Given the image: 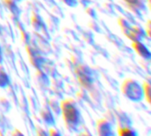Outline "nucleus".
<instances>
[{
	"label": "nucleus",
	"mask_w": 151,
	"mask_h": 136,
	"mask_svg": "<svg viewBox=\"0 0 151 136\" xmlns=\"http://www.w3.org/2000/svg\"><path fill=\"white\" fill-rule=\"evenodd\" d=\"M60 111L62 112L64 121L69 127H75L79 125L81 113L74 100L71 98L63 100L60 103Z\"/></svg>",
	"instance_id": "nucleus-1"
},
{
	"label": "nucleus",
	"mask_w": 151,
	"mask_h": 136,
	"mask_svg": "<svg viewBox=\"0 0 151 136\" xmlns=\"http://www.w3.org/2000/svg\"><path fill=\"white\" fill-rule=\"evenodd\" d=\"M122 94L134 102H140L144 98L142 87L133 79H127L121 85Z\"/></svg>",
	"instance_id": "nucleus-2"
},
{
	"label": "nucleus",
	"mask_w": 151,
	"mask_h": 136,
	"mask_svg": "<svg viewBox=\"0 0 151 136\" xmlns=\"http://www.w3.org/2000/svg\"><path fill=\"white\" fill-rule=\"evenodd\" d=\"M75 73L78 77V80L80 83L84 88H89L92 84V78L91 73L88 71V69L84 66L83 65H80L75 68Z\"/></svg>",
	"instance_id": "nucleus-3"
},
{
	"label": "nucleus",
	"mask_w": 151,
	"mask_h": 136,
	"mask_svg": "<svg viewBox=\"0 0 151 136\" xmlns=\"http://www.w3.org/2000/svg\"><path fill=\"white\" fill-rule=\"evenodd\" d=\"M132 47L134 50V51L142 58L145 59H150L151 57L150 51L149 49L141 42V41H134L132 43Z\"/></svg>",
	"instance_id": "nucleus-4"
},
{
	"label": "nucleus",
	"mask_w": 151,
	"mask_h": 136,
	"mask_svg": "<svg viewBox=\"0 0 151 136\" xmlns=\"http://www.w3.org/2000/svg\"><path fill=\"white\" fill-rule=\"evenodd\" d=\"M124 34L129 39H131L133 42L134 41H141L142 36L144 35V31L141 27L134 26V27H130L127 30H126L124 32Z\"/></svg>",
	"instance_id": "nucleus-5"
},
{
	"label": "nucleus",
	"mask_w": 151,
	"mask_h": 136,
	"mask_svg": "<svg viewBox=\"0 0 151 136\" xmlns=\"http://www.w3.org/2000/svg\"><path fill=\"white\" fill-rule=\"evenodd\" d=\"M96 129L99 135H111V126L110 122L105 119H101L97 120Z\"/></svg>",
	"instance_id": "nucleus-6"
},
{
	"label": "nucleus",
	"mask_w": 151,
	"mask_h": 136,
	"mask_svg": "<svg viewBox=\"0 0 151 136\" xmlns=\"http://www.w3.org/2000/svg\"><path fill=\"white\" fill-rule=\"evenodd\" d=\"M10 83V78L4 66L0 64V88H6Z\"/></svg>",
	"instance_id": "nucleus-7"
},
{
	"label": "nucleus",
	"mask_w": 151,
	"mask_h": 136,
	"mask_svg": "<svg viewBox=\"0 0 151 136\" xmlns=\"http://www.w3.org/2000/svg\"><path fill=\"white\" fill-rule=\"evenodd\" d=\"M4 4H5V6L8 8V10L12 13V14H15V15H19V7L17 5V3H15L14 1L12 0H3Z\"/></svg>",
	"instance_id": "nucleus-8"
},
{
	"label": "nucleus",
	"mask_w": 151,
	"mask_h": 136,
	"mask_svg": "<svg viewBox=\"0 0 151 136\" xmlns=\"http://www.w3.org/2000/svg\"><path fill=\"white\" fill-rule=\"evenodd\" d=\"M119 135L120 136H132L135 135L136 133L133 128L129 127H123L119 128Z\"/></svg>",
	"instance_id": "nucleus-9"
},
{
	"label": "nucleus",
	"mask_w": 151,
	"mask_h": 136,
	"mask_svg": "<svg viewBox=\"0 0 151 136\" xmlns=\"http://www.w3.org/2000/svg\"><path fill=\"white\" fill-rule=\"evenodd\" d=\"M142 90L144 98L148 101V103H150V84L149 81H144L142 85Z\"/></svg>",
	"instance_id": "nucleus-10"
},
{
	"label": "nucleus",
	"mask_w": 151,
	"mask_h": 136,
	"mask_svg": "<svg viewBox=\"0 0 151 136\" xmlns=\"http://www.w3.org/2000/svg\"><path fill=\"white\" fill-rule=\"evenodd\" d=\"M41 115H42L43 120L46 121V123H47L48 125L53 124V122H54L53 117H52V115H51V113H50V112H48V111H43V112H42Z\"/></svg>",
	"instance_id": "nucleus-11"
},
{
	"label": "nucleus",
	"mask_w": 151,
	"mask_h": 136,
	"mask_svg": "<svg viewBox=\"0 0 151 136\" xmlns=\"http://www.w3.org/2000/svg\"><path fill=\"white\" fill-rule=\"evenodd\" d=\"M123 1H125L129 5V7L134 9H140L141 6L142 5V0H123Z\"/></svg>",
	"instance_id": "nucleus-12"
},
{
	"label": "nucleus",
	"mask_w": 151,
	"mask_h": 136,
	"mask_svg": "<svg viewBox=\"0 0 151 136\" xmlns=\"http://www.w3.org/2000/svg\"><path fill=\"white\" fill-rule=\"evenodd\" d=\"M32 25L35 28H40V26H41V21L39 20V18L35 15H34L32 17Z\"/></svg>",
	"instance_id": "nucleus-13"
},
{
	"label": "nucleus",
	"mask_w": 151,
	"mask_h": 136,
	"mask_svg": "<svg viewBox=\"0 0 151 136\" xmlns=\"http://www.w3.org/2000/svg\"><path fill=\"white\" fill-rule=\"evenodd\" d=\"M64 4H65L68 6L73 7L77 4V0H61Z\"/></svg>",
	"instance_id": "nucleus-14"
},
{
	"label": "nucleus",
	"mask_w": 151,
	"mask_h": 136,
	"mask_svg": "<svg viewBox=\"0 0 151 136\" xmlns=\"http://www.w3.org/2000/svg\"><path fill=\"white\" fill-rule=\"evenodd\" d=\"M5 127V122H4V118L3 117V115L0 114V127Z\"/></svg>",
	"instance_id": "nucleus-15"
},
{
	"label": "nucleus",
	"mask_w": 151,
	"mask_h": 136,
	"mask_svg": "<svg viewBox=\"0 0 151 136\" xmlns=\"http://www.w3.org/2000/svg\"><path fill=\"white\" fill-rule=\"evenodd\" d=\"M50 135H59V132H57L55 131V128H50V133H49Z\"/></svg>",
	"instance_id": "nucleus-16"
},
{
	"label": "nucleus",
	"mask_w": 151,
	"mask_h": 136,
	"mask_svg": "<svg viewBox=\"0 0 151 136\" xmlns=\"http://www.w3.org/2000/svg\"><path fill=\"white\" fill-rule=\"evenodd\" d=\"M22 135V133H20V132H19L17 129H15V131L12 133V135Z\"/></svg>",
	"instance_id": "nucleus-17"
},
{
	"label": "nucleus",
	"mask_w": 151,
	"mask_h": 136,
	"mask_svg": "<svg viewBox=\"0 0 151 136\" xmlns=\"http://www.w3.org/2000/svg\"><path fill=\"white\" fill-rule=\"evenodd\" d=\"M2 61V54H1V48H0V62Z\"/></svg>",
	"instance_id": "nucleus-18"
},
{
	"label": "nucleus",
	"mask_w": 151,
	"mask_h": 136,
	"mask_svg": "<svg viewBox=\"0 0 151 136\" xmlns=\"http://www.w3.org/2000/svg\"><path fill=\"white\" fill-rule=\"evenodd\" d=\"M12 1H14L15 3H19L20 1H22V0H12Z\"/></svg>",
	"instance_id": "nucleus-19"
}]
</instances>
